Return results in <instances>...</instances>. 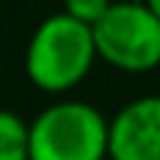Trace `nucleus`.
<instances>
[{"label": "nucleus", "instance_id": "obj_1", "mask_svg": "<svg viewBox=\"0 0 160 160\" xmlns=\"http://www.w3.org/2000/svg\"><path fill=\"white\" fill-rule=\"evenodd\" d=\"M98 59L93 25L56 11L45 17L25 48V76L28 82L51 96L70 93L79 87Z\"/></svg>", "mask_w": 160, "mask_h": 160}, {"label": "nucleus", "instance_id": "obj_2", "mask_svg": "<svg viewBox=\"0 0 160 160\" xmlns=\"http://www.w3.org/2000/svg\"><path fill=\"white\" fill-rule=\"evenodd\" d=\"M110 158V121L98 107L76 98L45 107L31 121V160Z\"/></svg>", "mask_w": 160, "mask_h": 160}, {"label": "nucleus", "instance_id": "obj_3", "mask_svg": "<svg viewBox=\"0 0 160 160\" xmlns=\"http://www.w3.org/2000/svg\"><path fill=\"white\" fill-rule=\"evenodd\" d=\"M98 59L124 73L160 68V17L146 0H115L93 25Z\"/></svg>", "mask_w": 160, "mask_h": 160}, {"label": "nucleus", "instance_id": "obj_4", "mask_svg": "<svg viewBox=\"0 0 160 160\" xmlns=\"http://www.w3.org/2000/svg\"><path fill=\"white\" fill-rule=\"evenodd\" d=\"M110 160H160V96H141L112 115Z\"/></svg>", "mask_w": 160, "mask_h": 160}, {"label": "nucleus", "instance_id": "obj_5", "mask_svg": "<svg viewBox=\"0 0 160 160\" xmlns=\"http://www.w3.org/2000/svg\"><path fill=\"white\" fill-rule=\"evenodd\" d=\"M0 160H31V124L11 110L0 115Z\"/></svg>", "mask_w": 160, "mask_h": 160}, {"label": "nucleus", "instance_id": "obj_6", "mask_svg": "<svg viewBox=\"0 0 160 160\" xmlns=\"http://www.w3.org/2000/svg\"><path fill=\"white\" fill-rule=\"evenodd\" d=\"M115 0H62V11H68L70 17L87 22V25H96L110 8H112Z\"/></svg>", "mask_w": 160, "mask_h": 160}, {"label": "nucleus", "instance_id": "obj_7", "mask_svg": "<svg viewBox=\"0 0 160 160\" xmlns=\"http://www.w3.org/2000/svg\"><path fill=\"white\" fill-rule=\"evenodd\" d=\"M146 3H149V6L155 8V14H158V17H160V0H146Z\"/></svg>", "mask_w": 160, "mask_h": 160}]
</instances>
